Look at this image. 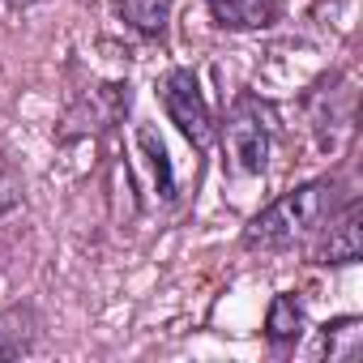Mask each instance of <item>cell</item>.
Here are the masks:
<instances>
[{"label":"cell","instance_id":"cell-1","mask_svg":"<svg viewBox=\"0 0 363 363\" xmlns=\"http://www.w3.org/2000/svg\"><path fill=\"white\" fill-rule=\"evenodd\" d=\"M329 184L325 179H312V184H299L291 193H282L269 210H261L248 231H244V244L248 248H261V252H274V248H291L295 240L312 235L325 214H329Z\"/></svg>","mask_w":363,"mask_h":363},{"label":"cell","instance_id":"cell-2","mask_svg":"<svg viewBox=\"0 0 363 363\" xmlns=\"http://www.w3.org/2000/svg\"><path fill=\"white\" fill-rule=\"evenodd\" d=\"M158 99H162V111L171 116V124L184 133L193 145H210L214 137V120H210V103L197 86V77L189 69H175L158 82Z\"/></svg>","mask_w":363,"mask_h":363},{"label":"cell","instance_id":"cell-3","mask_svg":"<svg viewBox=\"0 0 363 363\" xmlns=\"http://www.w3.org/2000/svg\"><path fill=\"white\" fill-rule=\"evenodd\" d=\"M223 150H227V162L231 171L240 175H261L265 171V158H269V128H265V116L252 107V103H240L223 128Z\"/></svg>","mask_w":363,"mask_h":363},{"label":"cell","instance_id":"cell-4","mask_svg":"<svg viewBox=\"0 0 363 363\" xmlns=\"http://www.w3.org/2000/svg\"><path fill=\"white\" fill-rule=\"evenodd\" d=\"M363 252V227H359V206H350L325 235V244L316 248V261L320 265H350L359 261Z\"/></svg>","mask_w":363,"mask_h":363},{"label":"cell","instance_id":"cell-5","mask_svg":"<svg viewBox=\"0 0 363 363\" xmlns=\"http://www.w3.org/2000/svg\"><path fill=\"white\" fill-rule=\"evenodd\" d=\"M206 5L231 30H257L274 22V0H206Z\"/></svg>","mask_w":363,"mask_h":363},{"label":"cell","instance_id":"cell-6","mask_svg":"<svg viewBox=\"0 0 363 363\" xmlns=\"http://www.w3.org/2000/svg\"><path fill=\"white\" fill-rule=\"evenodd\" d=\"M320 350H325L333 363H350V359L363 350V320H359V316H346V320L325 325V333H320Z\"/></svg>","mask_w":363,"mask_h":363},{"label":"cell","instance_id":"cell-7","mask_svg":"<svg viewBox=\"0 0 363 363\" xmlns=\"http://www.w3.org/2000/svg\"><path fill=\"white\" fill-rule=\"evenodd\" d=\"M120 18L137 35H162V26L171 18V0H120Z\"/></svg>","mask_w":363,"mask_h":363},{"label":"cell","instance_id":"cell-8","mask_svg":"<svg viewBox=\"0 0 363 363\" xmlns=\"http://www.w3.org/2000/svg\"><path fill=\"white\" fill-rule=\"evenodd\" d=\"M299 329H303V308H299V299H295V295H278V299L269 303L265 333H269L274 342H291V337H299Z\"/></svg>","mask_w":363,"mask_h":363},{"label":"cell","instance_id":"cell-9","mask_svg":"<svg viewBox=\"0 0 363 363\" xmlns=\"http://www.w3.org/2000/svg\"><path fill=\"white\" fill-rule=\"evenodd\" d=\"M137 145L145 150V158H150V167H154V184H158V197H175L171 158H167V145H162V137H154V128H141V133H137Z\"/></svg>","mask_w":363,"mask_h":363},{"label":"cell","instance_id":"cell-10","mask_svg":"<svg viewBox=\"0 0 363 363\" xmlns=\"http://www.w3.org/2000/svg\"><path fill=\"white\" fill-rule=\"evenodd\" d=\"M13 316H18V312L0 316V354H22V350L30 346V333H26V329H9Z\"/></svg>","mask_w":363,"mask_h":363},{"label":"cell","instance_id":"cell-11","mask_svg":"<svg viewBox=\"0 0 363 363\" xmlns=\"http://www.w3.org/2000/svg\"><path fill=\"white\" fill-rule=\"evenodd\" d=\"M18 206V175H13V167L0 158V214L5 210H13Z\"/></svg>","mask_w":363,"mask_h":363},{"label":"cell","instance_id":"cell-12","mask_svg":"<svg viewBox=\"0 0 363 363\" xmlns=\"http://www.w3.org/2000/svg\"><path fill=\"white\" fill-rule=\"evenodd\" d=\"M13 9H30V5H39V0H9Z\"/></svg>","mask_w":363,"mask_h":363}]
</instances>
